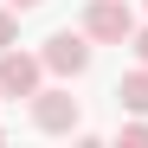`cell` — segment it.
<instances>
[{
    "label": "cell",
    "instance_id": "cell-1",
    "mask_svg": "<svg viewBox=\"0 0 148 148\" xmlns=\"http://www.w3.org/2000/svg\"><path fill=\"white\" fill-rule=\"evenodd\" d=\"M39 58H45V71H52V77H84L90 58H97V39H90L84 26H58L52 39L39 45Z\"/></svg>",
    "mask_w": 148,
    "mask_h": 148
},
{
    "label": "cell",
    "instance_id": "cell-2",
    "mask_svg": "<svg viewBox=\"0 0 148 148\" xmlns=\"http://www.w3.org/2000/svg\"><path fill=\"white\" fill-rule=\"evenodd\" d=\"M32 129H45V135H77L84 129V103L71 90H58V84H39L32 90Z\"/></svg>",
    "mask_w": 148,
    "mask_h": 148
},
{
    "label": "cell",
    "instance_id": "cell-3",
    "mask_svg": "<svg viewBox=\"0 0 148 148\" xmlns=\"http://www.w3.org/2000/svg\"><path fill=\"white\" fill-rule=\"evenodd\" d=\"M77 26H84L97 45H129V39H135V7H129V0H90Z\"/></svg>",
    "mask_w": 148,
    "mask_h": 148
},
{
    "label": "cell",
    "instance_id": "cell-4",
    "mask_svg": "<svg viewBox=\"0 0 148 148\" xmlns=\"http://www.w3.org/2000/svg\"><path fill=\"white\" fill-rule=\"evenodd\" d=\"M45 84V58L39 52H19V45H7L0 52V97H26L32 103V90Z\"/></svg>",
    "mask_w": 148,
    "mask_h": 148
},
{
    "label": "cell",
    "instance_id": "cell-5",
    "mask_svg": "<svg viewBox=\"0 0 148 148\" xmlns=\"http://www.w3.org/2000/svg\"><path fill=\"white\" fill-rule=\"evenodd\" d=\"M116 103L129 110V116H148V64L122 71V84H116Z\"/></svg>",
    "mask_w": 148,
    "mask_h": 148
},
{
    "label": "cell",
    "instance_id": "cell-6",
    "mask_svg": "<svg viewBox=\"0 0 148 148\" xmlns=\"http://www.w3.org/2000/svg\"><path fill=\"white\" fill-rule=\"evenodd\" d=\"M116 142H122V148H148V116H129V122L116 129Z\"/></svg>",
    "mask_w": 148,
    "mask_h": 148
},
{
    "label": "cell",
    "instance_id": "cell-7",
    "mask_svg": "<svg viewBox=\"0 0 148 148\" xmlns=\"http://www.w3.org/2000/svg\"><path fill=\"white\" fill-rule=\"evenodd\" d=\"M7 45H19V13L0 7V52H7Z\"/></svg>",
    "mask_w": 148,
    "mask_h": 148
},
{
    "label": "cell",
    "instance_id": "cell-8",
    "mask_svg": "<svg viewBox=\"0 0 148 148\" xmlns=\"http://www.w3.org/2000/svg\"><path fill=\"white\" fill-rule=\"evenodd\" d=\"M129 45H135V58L148 64V26H135V39H129Z\"/></svg>",
    "mask_w": 148,
    "mask_h": 148
},
{
    "label": "cell",
    "instance_id": "cell-9",
    "mask_svg": "<svg viewBox=\"0 0 148 148\" xmlns=\"http://www.w3.org/2000/svg\"><path fill=\"white\" fill-rule=\"evenodd\" d=\"M7 7H13V13H32V7H45V0H7Z\"/></svg>",
    "mask_w": 148,
    "mask_h": 148
},
{
    "label": "cell",
    "instance_id": "cell-10",
    "mask_svg": "<svg viewBox=\"0 0 148 148\" xmlns=\"http://www.w3.org/2000/svg\"><path fill=\"white\" fill-rule=\"evenodd\" d=\"M0 103H7V97H0Z\"/></svg>",
    "mask_w": 148,
    "mask_h": 148
},
{
    "label": "cell",
    "instance_id": "cell-11",
    "mask_svg": "<svg viewBox=\"0 0 148 148\" xmlns=\"http://www.w3.org/2000/svg\"><path fill=\"white\" fill-rule=\"evenodd\" d=\"M142 7H148V0H142Z\"/></svg>",
    "mask_w": 148,
    "mask_h": 148
}]
</instances>
